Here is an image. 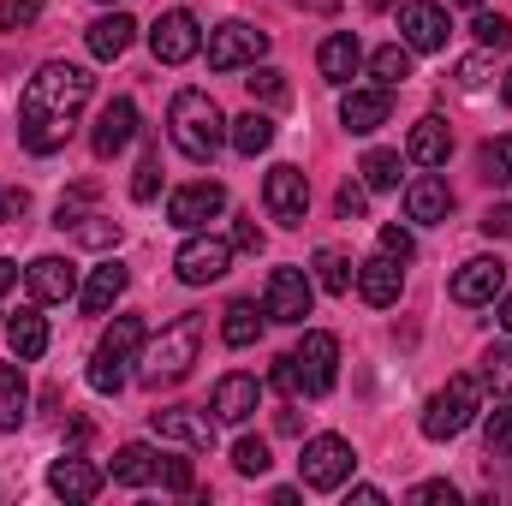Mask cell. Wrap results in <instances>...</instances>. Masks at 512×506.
Here are the masks:
<instances>
[{"label": "cell", "instance_id": "6da1fadb", "mask_svg": "<svg viewBox=\"0 0 512 506\" xmlns=\"http://www.w3.org/2000/svg\"><path fill=\"white\" fill-rule=\"evenodd\" d=\"M90 90H96V78H90L84 66H72V60L36 66V78H30L24 96H18V137H24V149H30V155L66 149V137L78 126Z\"/></svg>", "mask_w": 512, "mask_h": 506}, {"label": "cell", "instance_id": "7a4b0ae2", "mask_svg": "<svg viewBox=\"0 0 512 506\" xmlns=\"http://www.w3.org/2000/svg\"><path fill=\"white\" fill-rule=\"evenodd\" d=\"M227 126H233V120L215 108L209 90H179L173 108H167V137H173V149H179L185 161H215L221 143H227Z\"/></svg>", "mask_w": 512, "mask_h": 506}, {"label": "cell", "instance_id": "3957f363", "mask_svg": "<svg viewBox=\"0 0 512 506\" xmlns=\"http://www.w3.org/2000/svg\"><path fill=\"white\" fill-rule=\"evenodd\" d=\"M197 352H203V322H197V316L167 322L161 340H155L149 358H143V381H149V387H173V381H185L191 376V364H197Z\"/></svg>", "mask_w": 512, "mask_h": 506}, {"label": "cell", "instance_id": "277c9868", "mask_svg": "<svg viewBox=\"0 0 512 506\" xmlns=\"http://www.w3.org/2000/svg\"><path fill=\"white\" fill-rule=\"evenodd\" d=\"M483 411V381L477 376H447V387L429 399V411H423V435L429 441H453V435H465L471 429V417Z\"/></svg>", "mask_w": 512, "mask_h": 506}, {"label": "cell", "instance_id": "5b68a950", "mask_svg": "<svg viewBox=\"0 0 512 506\" xmlns=\"http://www.w3.org/2000/svg\"><path fill=\"white\" fill-rule=\"evenodd\" d=\"M352 441L346 435H316V441H304V459H298V477H304V489H340L346 477H352Z\"/></svg>", "mask_w": 512, "mask_h": 506}, {"label": "cell", "instance_id": "8992f818", "mask_svg": "<svg viewBox=\"0 0 512 506\" xmlns=\"http://www.w3.org/2000/svg\"><path fill=\"white\" fill-rule=\"evenodd\" d=\"M262 54H268V30H256L245 18H227V24L209 30V66L215 72H245Z\"/></svg>", "mask_w": 512, "mask_h": 506}, {"label": "cell", "instance_id": "52a82bcc", "mask_svg": "<svg viewBox=\"0 0 512 506\" xmlns=\"http://www.w3.org/2000/svg\"><path fill=\"white\" fill-rule=\"evenodd\" d=\"M262 203H268V215H274L280 227H304V215H310V179H304V167H292V161L268 167Z\"/></svg>", "mask_w": 512, "mask_h": 506}, {"label": "cell", "instance_id": "ba28073f", "mask_svg": "<svg viewBox=\"0 0 512 506\" xmlns=\"http://www.w3.org/2000/svg\"><path fill=\"white\" fill-rule=\"evenodd\" d=\"M310 274L304 268H274L268 274V286H262V316L268 322H286V328H304V316H310Z\"/></svg>", "mask_w": 512, "mask_h": 506}, {"label": "cell", "instance_id": "9c48e42d", "mask_svg": "<svg viewBox=\"0 0 512 506\" xmlns=\"http://www.w3.org/2000/svg\"><path fill=\"white\" fill-rule=\"evenodd\" d=\"M149 54H155L161 66H185V60H197V54H203V30H197V18H191V12H161L155 30H149Z\"/></svg>", "mask_w": 512, "mask_h": 506}, {"label": "cell", "instance_id": "30bf717a", "mask_svg": "<svg viewBox=\"0 0 512 506\" xmlns=\"http://www.w3.org/2000/svg\"><path fill=\"white\" fill-rule=\"evenodd\" d=\"M149 429H155L161 441L191 447V453H209V447H215V417H209V411H197V405H167V411H149Z\"/></svg>", "mask_w": 512, "mask_h": 506}, {"label": "cell", "instance_id": "8fae6325", "mask_svg": "<svg viewBox=\"0 0 512 506\" xmlns=\"http://www.w3.org/2000/svg\"><path fill=\"white\" fill-rule=\"evenodd\" d=\"M292 364H298V376H304V393H328V387L340 381V340L322 334V328H310V334L298 340Z\"/></svg>", "mask_w": 512, "mask_h": 506}, {"label": "cell", "instance_id": "7c38bea8", "mask_svg": "<svg viewBox=\"0 0 512 506\" xmlns=\"http://www.w3.org/2000/svg\"><path fill=\"white\" fill-rule=\"evenodd\" d=\"M227 209V185H215V179H197V185H179L173 191V203H167V221L179 227V233H197L203 221H215Z\"/></svg>", "mask_w": 512, "mask_h": 506}, {"label": "cell", "instance_id": "4fadbf2b", "mask_svg": "<svg viewBox=\"0 0 512 506\" xmlns=\"http://www.w3.org/2000/svg\"><path fill=\"white\" fill-rule=\"evenodd\" d=\"M227 262H233V245H227V239H185L179 256H173V274H179L185 286H209V280L227 274Z\"/></svg>", "mask_w": 512, "mask_h": 506}, {"label": "cell", "instance_id": "5bb4252c", "mask_svg": "<svg viewBox=\"0 0 512 506\" xmlns=\"http://www.w3.org/2000/svg\"><path fill=\"white\" fill-rule=\"evenodd\" d=\"M399 36H405L411 54H435V48H447V12L435 0H405L399 6Z\"/></svg>", "mask_w": 512, "mask_h": 506}, {"label": "cell", "instance_id": "9a60e30c", "mask_svg": "<svg viewBox=\"0 0 512 506\" xmlns=\"http://www.w3.org/2000/svg\"><path fill=\"white\" fill-rule=\"evenodd\" d=\"M507 292V262L501 256H471L459 274H453V298L459 304H495Z\"/></svg>", "mask_w": 512, "mask_h": 506}, {"label": "cell", "instance_id": "2e32d148", "mask_svg": "<svg viewBox=\"0 0 512 506\" xmlns=\"http://www.w3.org/2000/svg\"><path fill=\"white\" fill-rule=\"evenodd\" d=\"M131 137H137V102L131 96H114L102 114H96V131H90V149L102 155V161H114L120 149H126Z\"/></svg>", "mask_w": 512, "mask_h": 506}, {"label": "cell", "instance_id": "e0dca14e", "mask_svg": "<svg viewBox=\"0 0 512 506\" xmlns=\"http://www.w3.org/2000/svg\"><path fill=\"white\" fill-rule=\"evenodd\" d=\"M24 286H30L36 304H66V298L78 292V268H72L66 256H36V262L24 268Z\"/></svg>", "mask_w": 512, "mask_h": 506}, {"label": "cell", "instance_id": "ac0fdd59", "mask_svg": "<svg viewBox=\"0 0 512 506\" xmlns=\"http://www.w3.org/2000/svg\"><path fill=\"white\" fill-rule=\"evenodd\" d=\"M256 405H262V381L245 376V370H233V376L215 381V399H209V411H215V423H245Z\"/></svg>", "mask_w": 512, "mask_h": 506}, {"label": "cell", "instance_id": "d6986e66", "mask_svg": "<svg viewBox=\"0 0 512 506\" xmlns=\"http://www.w3.org/2000/svg\"><path fill=\"white\" fill-rule=\"evenodd\" d=\"M48 489H54L60 501H96V495H102V471H96L90 459H78V453H60V459L48 465Z\"/></svg>", "mask_w": 512, "mask_h": 506}, {"label": "cell", "instance_id": "ffe728a7", "mask_svg": "<svg viewBox=\"0 0 512 506\" xmlns=\"http://www.w3.org/2000/svg\"><path fill=\"white\" fill-rule=\"evenodd\" d=\"M399 286H405V268H399V256L376 251L364 268H358V298H364V304H376V310L399 304Z\"/></svg>", "mask_w": 512, "mask_h": 506}, {"label": "cell", "instance_id": "44dd1931", "mask_svg": "<svg viewBox=\"0 0 512 506\" xmlns=\"http://www.w3.org/2000/svg\"><path fill=\"white\" fill-rule=\"evenodd\" d=\"M405 215H411V221H423V227H441V221L453 215V191H447V179L417 173V179L405 185Z\"/></svg>", "mask_w": 512, "mask_h": 506}, {"label": "cell", "instance_id": "7402d4cb", "mask_svg": "<svg viewBox=\"0 0 512 506\" xmlns=\"http://www.w3.org/2000/svg\"><path fill=\"white\" fill-rule=\"evenodd\" d=\"M387 114H393V90H382V84H376V90H346V96H340V126L358 131V137L387 126Z\"/></svg>", "mask_w": 512, "mask_h": 506}, {"label": "cell", "instance_id": "603a6c76", "mask_svg": "<svg viewBox=\"0 0 512 506\" xmlns=\"http://www.w3.org/2000/svg\"><path fill=\"white\" fill-rule=\"evenodd\" d=\"M316 66H322V78H328V84H352V78H358V66H364V42H358L352 30H334V36L316 48Z\"/></svg>", "mask_w": 512, "mask_h": 506}, {"label": "cell", "instance_id": "cb8c5ba5", "mask_svg": "<svg viewBox=\"0 0 512 506\" xmlns=\"http://www.w3.org/2000/svg\"><path fill=\"white\" fill-rule=\"evenodd\" d=\"M405 155L417 161V167H447V155H453V131H447V120H417L411 126V137H405Z\"/></svg>", "mask_w": 512, "mask_h": 506}, {"label": "cell", "instance_id": "d4e9b609", "mask_svg": "<svg viewBox=\"0 0 512 506\" xmlns=\"http://www.w3.org/2000/svg\"><path fill=\"white\" fill-rule=\"evenodd\" d=\"M120 292H126V268H120V262L90 268V280L78 286V298H84V310H90V316H108V310L120 304Z\"/></svg>", "mask_w": 512, "mask_h": 506}, {"label": "cell", "instance_id": "484cf974", "mask_svg": "<svg viewBox=\"0 0 512 506\" xmlns=\"http://www.w3.org/2000/svg\"><path fill=\"white\" fill-rule=\"evenodd\" d=\"M131 36H137V24H131L126 12H108V18H96V24L84 30V42H90L96 60H120L131 48Z\"/></svg>", "mask_w": 512, "mask_h": 506}, {"label": "cell", "instance_id": "4316f807", "mask_svg": "<svg viewBox=\"0 0 512 506\" xmlns=\"http://www.w3.org/2000/svg\"><path fill=\"white\" fill-rule=\"evenodd\" d=\"M6 340H12V358H18V364H36V358L48 352V322H42L36 310H18V316L6 322Z\"/></svg>", "mask_w": 512, "mask_h": 506}, {"label": "cell", "instance_id": "83f0119b", "mask_svg": "<svg viewBox=\"0 0 512 506\" xmlns=\"http://www.w3.org/2000/svg\"><path fill=\"white\" fill-rule=\"evenodd\" d=\"M143 340H149V328H143V316H114L96 352H102V358H114V364H131V358L143 352Z\"/></svg>", "mask_w": 512, "mask_h": 506}, {"label": "cell", "instance_id": "f1b7e54d", "mask_svg": "<svg viewBox=\"0 0 512 506\" xmlns=\"http://www.w3.org/2000/svg\"><path fill=\"white\" fill-rule=\"evenodd\" d=\"M161 477V459L143 447V441H131L114 453V483H126V489H143V483H155Z\"/></svg>", "mask_w": 512, "mask_h": 506}, {"label": "cell", "instance_id": "f546056e", "mask_svg": "<svg viewBox=\"0 0 512 506\" xmlns=\"http://www.w3.org/2000/svg\"><path fill=\"white\" fill-rule=\"evenodd\" d=\"M30 417V387L18 364H0V429H18Z\"/></svg>", "mask_w": 512, "mask_h": 506}, {"label": "cell", "instance_id": "4dcf8cb0", "mask_svg": "<svg viewBox=\"0 0 512 506\" xmlns=\"http://www.w3.org/2000/svg\"><path fill=\"white\" fill-rule=\"evenodd\" d=\"M227 143H233V149H239V155H262V149H268V143H274V120H268V114H239V120H233V126H227Z\"/></svg>", "mask_w": 512, "mask_h": 506}, {"label": "cell", "instance_id": "1f68e13d", "mask_svg": "<svg viewBox=\"0 0 512 506\" xmlns=\"http://www.w3.org/2000/svg\"><path fill=\"white\" fill-rule=\"evenodd\" d=\"M310 268H316V286L322 292H352V280H358V268L346 262V251H334V245H322Z\"/></svg>", "mask_w": 512, "mask_h": 506}, {"label": "cell", "instance_id": "d6a6232c", "mask_svg": "<svg viewBox=\"0 0 512 506\" xmlns=\"http://www.w3.org/2000/svg\"><path fill=\"white\" fill-rule=\"evenodd\" d=\"M370 72H376V84H382V90L405 84V78H411V48H405V42H387V48H376V54H370Z\"/></svg>", "mask_w": 512, "mask_h": 506}, {"label": "cell", "instance_id": "836d02e7", "mask_svg": "<svg viewBox=\"0 0 512 506\" xmlns=\"http://www.w3.org/2000/svg\"><path fill=\"white\" fill-rule=\"evenodd\" d=\"M221 340H227V346H256V340H262V316H256V304H227V316H221Z\"/></svg>", "mask_w": 512, "mask_h": 506}, {"label": "cell", "instance_id": "e575fe53", "mask_svg": "<svg viewBox=\"0 0 512 506\" xmlns=\"http://www.w3.org/2000/svg\"><path fill=\"white\" fill-rule=\"evenodd\" d=\"M66 233H72L78 245H90V251H108V245H120V221H108V215H78Z\"/></svg>", "mask_w": 512, "mask_h": 506}, {"label": "cell", "instance_id": "d590c367", "mask_svg": "<svg viewBox=\"0 0 512 506\" xmlns=\"http://www.w3.org/2000/svg\"><path fill=\"white\" fill-rule=\"evenodd\" d=\"M358 173H364L370 191H393V185H399V155H393V149H370V155L358 161Z\"/></svg>", "mask_w": 512, "mask_h": 506}, {"label": "cell", "instance_id": "8d00e7d4", "mask_svg": "<svg viewBox=\"0 0 512 506\" xmlns=\"http://www.w3.org/2000/svg\"><path fill=\"white\" fill-rule=\"evenodd\" d=\"M477 167H483L489 185H512V137H489L483 155H477Z\"/></svg>", "mask_w": 512, "mask_h": 506}, {"label": "cell", "instance_id": "74e56055", "mask_svg": "<svg viewBox=\"0 0 512 506\" xmlns=\"http://www.w3.org/2000/svg\"><path fill=\"white\" fill-rule=\"evenodd\" d=\"M483 387H495L501 399H512V340L489 346V358H483Z\"/></svg>", "mask_w": 512, "mask_h": 506}, {"label": "cell", "instance_id": "f35d334b", "mask_svg": "<svg viewBox=\"0 0 512 506\" xmlns=\"http://www.w3.org/2000/svg\"><path fill=\"white\" fill-rule=\"evenodd\" d=\"M471 30H477V42H483L489 54H501V48H512V18H501V12H483V6H477Z\"/></svg>", "mask_w": 512, "mask_h": 506}, {"label": "cell", "instance_id": "ab89813d", "mask_svg": "<svg viewBox=\"0 0 512 506\" xmlns=\"http://www.w3.org/2000/svg\"><path fill=\"white\" fill-rule=\"evenodd\" d=\"M245 90H251V102H268V108H280L292 90H286V72H274V66H262L256 72L251 66V78H245Z\"/></svg>", "mask_w": 512, "mask_h": 506}, {"label": "cell", "instance_id": "60d3db41", "mask_svg": "<svg viewBox=\"0 0 512 506\" xmlns=\"http://www.w3.org/2000/svg\"><path fill=\"white\" fill-rule=\"evenodd\" d=\"M268 465H274V459H268V441H251V435H245V441L233 447V471H239V477H262Z\"/></svg>", "mask_w": 512, "mask_h": 506}, {"label": "cell", "instance_id": "b9f144b4", "mask_svg": "<svg viewBox=\"0 0 512 506\" xmlns=\"http://www.w3.org/2000/svg\"><path fill=\"white\" fill-rule=\"evenodd\" d=\"M483 441H489V459H507V453H512V405H501V411L489 417Z\"/></svg>", "mask_w": 512, "mask_h": 506}, {"label": "cell", "instance_id": "7bdbcfd3", "mask_svg": "<svg viewBox=\"0 0 512 506\" xmlns=\"http://www.w3.org/2000/svg\"><path fill=\"white\" fill-rule=\"evenodd\" d=\"M90 387H96V393H120V387H126V364H114V358L96 352V358H90Z\"/></svg>", "mask_w": 512, "mask_h": 506}, {"label": "cell", "instance_id": "ee69618b", "mask_svg": "<svg viewBox=\"0 0 512 506\" xmlns=\"http://www.w3.org/2000/svg\"><path fill=\"white\" fill-rule=\"evenodd\" d=\"M155 191H161V161L143 155V161H137V179H131V197H137V203H155Z\"/></svg>", "mask_w": 512, "mask_h": 506}, {"label": "cell", "instance_id": "f6af8a7d", "mask_svg": "<svg viewBox=\"0 0 512 506\" xmlns=\"http://www.w3.org/2000/svg\"><path fill=\"white\" fill-rule=\"evenodd\" d=\"M334 209H340L346 221H364V215H370V185H352V179H346L340 197H334Z\"/></svg>", "mask_w": 512, "mask_h": 506}, {"label": "cell", "instance_id": "bcb514c9", "mask_svg": "<svg viewBox=\"0 0 512 506\" xmlns=\"http://www.w3.org/2000/svg\"><path fill=\"white\" fill-rule=\"evenodd\" d=\"M42 0H0V30H30Z\"/></svg>", "mask_w": 512, "mask_h": 506}, {"label": "cell", "instance_id": "7dc6e473", "mask_svg": "<svg viewBox=\"0 0 512 506\" xmlns=\"http://www.w3.org/2000/svg\"><path fill=\"white\" fill-rule=\"evenodd\" d=\"M489 72H495V66H489V54H477V60H459L453 84H459V90H483V84H489Z\"/></svg>", "mask_w": 512, "mask_h": 506}, {"label": "cell", "instance_id": "c3c4849f", "mask_svg": "<svg viewBox=\"0 0 512 506\" xmlns=\"http://www.w3.org/2000/svg\"><path fill=\"white\" fill-rule=\"evenodd\" d=\"M161 483H167L173 495H191V489H197V477H191V459H161Z\"/></svg>", "mask_w": 512, "mask_h": 506}, {"label": "cell", "instance_id": "681fc988", "mask_svg": "<svg viewBox=\"0 0 512 506\" xmlns=\"http://www.w3.org/2000/svg\"><path fill=\"white\" fill-rule=\"evenodd\" d=\"M90 197H96V191H90V185H78V191H72V197H60V215H54V227H60V233H66V227H72V221H78V215H84V209H90Z\"/></svg>", "mask_w": 512, "mask_h": 506}, {"label": "cell", "instance_id": "f907efd6", "mask_svg": "<svg viewBox=\"0 0 512 506\" xmlns=\"http://www.w3.org/2000/svg\"><path fill=\"white\" fill-rule=\"evenodd\" d=\"M274 387H280V393H286V399H304V376H298V364H292V352H286V358H280V364H274Z\"/></svg>", "mask_w": 512, "mask_h": 506}, {"label": "cell", "instance_id": "816d5d0a", "mask_svg": "<svg viewBox=\"0 0 512 506\" xmlns=\"http://www.w3.org/2000/svg\"><path fill=\"white\" fill-rule=\"evenodd\" d=\"M382 251L399 256V262H411V256H417V245H411V233H405V227H382Z\"/></svg>", "mask_w": 512, "mask_h": 506}, {"label": "cell", "instance_id": "f5cc1de1", "mask_svg": "<svg viewBox=\"0 0 512 506\" xmlns=\"http://www.w3.org/2000/svg\"><path fill=\"white\" fill-rule=\"evenodd\" d=\"M483 233H489V239H512V203H495V209L483 215Z\"/></svg>", "mask_w": 512, "mask_h": 506}, {"label": "cell", "instance_id": "db71d44e", "mask_svg": "<svg viewBox=\"0 0 512 506\" xmlns=\"http://www.w3.org/2000/svg\"><path fill=\"white\" fill-rule=\"evenodd\" d=\"M24 209H30V197H24V191H6V197H0V221H6V227H18V221H24Z\"/></svg>", "mask_w": 512, "mask_h": 506}, {"label": "cell", "instance_id": "11a10c76", "mask_svg": "<svg viewBox=\"0 0 512 506\" xmlns=\"http://www.w3.org/2000/svg\"><path fill=\"white\" fill-rule=\"evenodd\" d=\"M411 501H459V489H453V483H417V489H411Z\"/></svg>", "mask_w": 512, "mask_h": 506}, {"label": "cell", "instance_id": "9f6ffc18", "mask_svg": "<svg viewBox=\"0 0 512 506\" xmlns=\"http://www.w3.org/2000/svg\"><path fill=\"white\" fill-rule=\"evenodd\" d=\"M233 251H262V227L256 221H239L233 227Z\"/></svg>", "mask_w": 512, "mask_h": 506}, {"label": "cell", "instance_id": "6f0895ef", "mask_svg": "<svg viewBox=\"0 0 512 506\" xmlns=\"http://www.w3.org/2000/svg\"><path fill=\"white\" fill-rule=\"evenodd\" d=\"M12 286H18V262H6V256H0V292H12Z\"/></svg>", "mask_w": 512, "mask_h": 506}, {"label": "cell", "instance_id": "680465c9", "mask_svg": "<svg viewBox=\"0 0 512 506\" xmlns=\"http://www.w3.org/2000/svg\"><path fill=\"white\" fill-rule=\"evenodd\" d=\"M495 322H501V328H507V334H512V292H507V298H501V310H495Z\"/></svg>", "mask_w": 512, "mask_h": 506}, {"label": "cell", "instance_id": "91938a15", "mask_svg": "<svg viewBox=\"0 0 512 506\" xmlns=\"http://www.w3.org/2000/svg\"><path fill=\"white\" fill-rule=\"evenodd\" d=\"M298 6H310V12H334V0H298Z\"/></svg>", "mask_w": 512, "mask_h": 506}, {"label": "cell", "instance_id": "94428289", "mask_svg": "<svg viewBox=\"0 0 512 506\" xmlns=\"http://www.w3.org/2000/svg\"><path fill=\"white\" fill-rule=\"evenodd\" d=\"M501 96H507V108H512V66H507V78H501Z\"/></svg>", "mask_w": 512, "mask_h": 506}, {"label": "cell", "instance_id": "6125c7cd", "mask_svg": "<svg viewBox=\"0 0 512 506\" xmlns=\"http://www.w3.org/2000/svg\"><path fill=\"white\" fill-rule=\"evenodd\" d=\"M459 6H471V12H477V6H483V0H459Z\"/></svg>", "mask_w": 512, "mask_h": 506}, {"label": "cell", "instance_id": "be15d7a7", "mask_svg": "<svg viewBox=\"0 0 512 506\" xmlns=\"http://www.w3.org/2000/svg\"><path fill=\"white\" fill-rule=\"evenodd\" d=\"M102 6H114V0H102Z\"/></svg>", "mask_w": 512, "mask_h": 506}]
</instances>
